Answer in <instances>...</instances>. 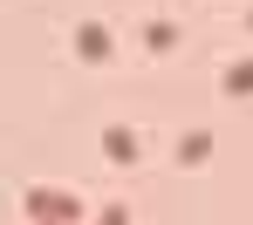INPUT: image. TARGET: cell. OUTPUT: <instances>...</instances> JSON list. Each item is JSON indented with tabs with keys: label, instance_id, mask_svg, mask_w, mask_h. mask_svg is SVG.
Masks as SVG:
<instances>
[{
	"label": "cell",
	"instance_id": "6da1fadb",
	"mask_svg": "<svg viewBox=\"0 0 253 225\" xmlns=\"http://www.w3.org/2000/svg\"><path fill=\"white\" fill-rule=\"evenodd\" d=\"M28 212H35L42 225H69V219H76V198H69V191H42V184H35V191H28Z\"/></svg>",
	"mask_w": 253,
	"mask_h": 225
},
{
	"label": "cell",
	"instance_id": "7a4b0ae2",
	"mask_svg": "<svg viewBox=\"0 0 253 225\" xmlns=\"http://www.w3.org/2000/svg\"><path fill=\"white\" fill-rule=\"evenodd\" d=\"M76 48H83V62H110L117 34H110V28H96V21H83V28H76Z\"/></svg>",
	"mask_w": 253,
	"mask_h": 225
}]
</instances>
